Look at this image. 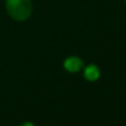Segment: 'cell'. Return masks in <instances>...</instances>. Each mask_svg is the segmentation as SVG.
<instances>
[{
	"instance_id": "7a4b0ae2",
	"label": "cell",
	"mask_w": 126,
	"mask_h": 126,
	"mask_svg": "<svg viewBox=\"0 0 126 126\" xmlns=\"http://www.w3.org/2000/svg\"><path fill=\"white\" fill-rule=\"evenodd\" d=\"M64 68L71 72V73H76L78 71H80L83 68V61L78 57H69L64 61Z\"/></svg>"
},
{
	"instance_id": "277c9868",
	"label": "cell",
	"mask_w": 126,
	"mask_h": 126,
	"mask_svg": "<svg viewBox=\"0 0 126 126\" xmlns=\"http://www.w3.org/2000/svg\"><path fill=\"white\" fill-rule=\"evenodd\" d=\"M22 126H33V125H32L31 122H25V124H24Z\"/></svg>"
},
{
	"instance_id": "6da1fadb",
	"label": "cell",
	"mask_w": 126,
	"mask_h": 126,
	"mask_svg": "<svg viewBox=\"0 0 126 126\" xmlns=\"http://www.w3.org/2000/svg\"><path fill=\"white\" fill-rule=\"evenodd\" d=\"M6 10L16 21H25L32 13L31 0H6Z\"/></svg>"
},
{
	"instance_id": "5b68a950",
	"label": "cell",
	"mask_w": 126,
	"mask_h": 126,
	"mask_svg": "<svg viewBox=\"0 0 126 126\" xmlns=\"http://www.w3.org/2000/svg\"><path fill=\"white\" fill-rule=\"evenodd\" d=\"M124 1H125V3H126V0H124Z\"/></svg>"
},
{
	"instance_id": "3957f363",
	"label": "cell",
	"mask_w": 126,
	"mask_h": 126,
	"mask_svg": "<svg viewBox=\"0 0 126 126\" xmlns=\"http://www.w3.org/2000/svg\"><path fill=\"white\" fill-rule=\"evenodd\" d=\"M84 77H85L89 82H94V80H98V79H99L100 72H99V69H98L96 66L90 64V66H88V67L85 68V71H84Z\"/></svg>"
}]
</instances>
